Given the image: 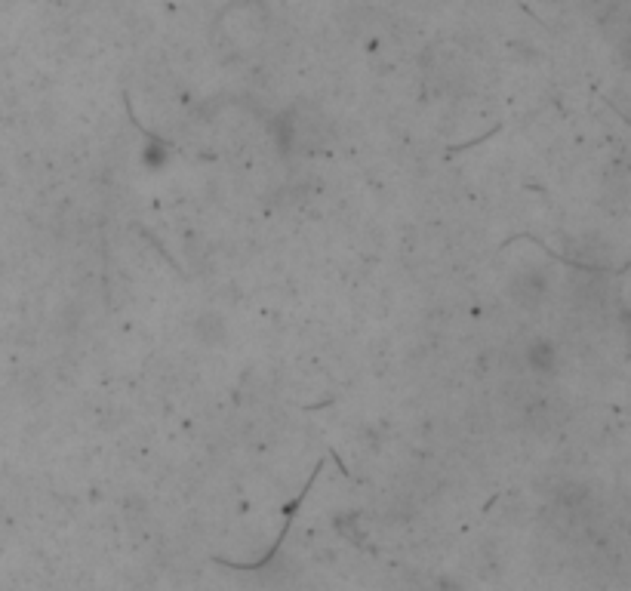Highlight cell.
<instances>
[{"mask_svg": "<svg viewBox=\"0 0 631 591\" xmlns=\"http://www.w3.org/2000/svg\"><path fill=\"white\" fill-rule=\"evenodd\" d=\"M527 361H530V367L533 370H539V373H551L555 370V361H558V354H555V348H551V342H533L530 345V351H527Z\"/></svg>", "mask_w": 631, "mask_h": 591, "instance_id": "obj_1", "label": "cell"}]
</instances>
